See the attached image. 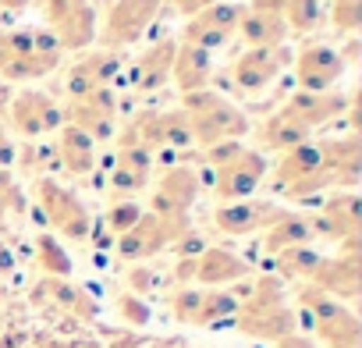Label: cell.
<instances>
[{
    "instance_id": "6da1fadb",
    "label": "cell",
    "mask_w": 362,
    "mask_h": 348,
    "mask_svg": "<svg viewBox=\"0 0 362 348\" xmlns=\"http://www.w3.org/2000/svg\"><path fill=\"white\" fill-rule=\"evenodd\" d=\"M291 327H295V320H291L288 306L281 302V291L270 281L259 284V291L242 309V330L256 334V337H288Z\"/></svg>"
},
{
    "instance_id": "7a4b0ae2",
    "label": "cell",
    "mask_w": 362,
    "mask_h": 348,
    "mask_svg": "<svg viewBox=\"0 0 362 348\" xmlns=\"http://www.w3.org/2000/svg\"><path fill=\"white\" fill-rule=\"evenodd\" d=\"M302 298L313 309V323L330 341V348H358V320L351 309H344L337 298L323 295L320 288H309Z\"/></svg>"
},
{
    "instance_id": "3957f363",
    "label": "cell",
    "mask_w": 362,
    "mask_h": 348,
    "mask_svg": "<svg viewBox=\"0 0 362 348\" xmlns=\"http://www.w3.org/2000/svg\"><path fill=\"white\" fill-rule=\"evenodd\" d=\"M177 235H181V217H156V214H149V217H139L135 228L121 235L117 253L124 260H146V256L160 253L167 242H174Z\"/></svg>"
},
{
    "instance_id": "277c9868",
    "label": "cell",
    "mask_w": 362,
    "mask_h": 348,
    "mask_svg": "<svg viewBox=\"0 0 362 348\" xmlns=\"http://www.w3.org/2000/svg\"><path fill=\"white\" fill-rule=\"evenodd\" d=\"M40 199H43V210H47L50 224H54L61 235H68V238H86L89 217H86L82 203H75L71 192H64V189H57V185L47 182V185L40 189Z\"/></svg>"
},
{
    "instance_id": "5b68a950",
    "label": "cell",
    "mask_w": 362,
    "mask_h": 348,
    "mask_svg": "<svg viewBox=\"0 0 362 348\" xmlns=\"http://www.w3.org/2000/svg\"><path fill=\"white\" fill-rule=\"evenodd\" d=\"M323 295L330 298H351L358 291V260H355V242H348V256L341 260H323L320 270L313 274Z\"/></svg>"
},
{
    "instance_id": "8992f818",
    "label": "cell",
    "mask_w": 362,
    "mask_h": 348,
    "mask_svg": "<svg viewBox=\"0 0 362 348\" xmlns=\"http://www.w3.org/2000/svg\"><path fill=\"white\" fill-rule=\"evenodd\" d=\"M245 274H249V263L228 249H203L199 256H192V277L203 284H228Z\"/></svg>"
},
{
    "instance_id": "52a82bcc",
    "label": "cell",
    "mask_w": 362,
    "mask_h": 348,
    "mask_svg": "<svg viewBox=\"0 0 362 348\" xmlns=\"http://www.w3.org/2000/svg\"><path fill=\"white\" fill-rule=\"evenodd\" d=\"M277 221H281V210H274L267 203H231V207L217 210V228L228 235H249V231H259Z\"/></svg>"
},
{
    "instance_id": "ba28073f",
    "label": "cell",
    "mask_w": 362,
    "mask_h": 348,
    "mask_svg": "<svg viewBox=\"0 0 362 348\" xmlns=\"http://www.w3.org/2000/svg\"><path fill=\"white\" fill-rule=\"evenodd\" d=\"M259 174H263V160L256 153H242L238 160H231L224 170H221V199H242L249 196L256 185H259Z\"/></svg>"
},
{
    "instance_id": "9c48e42d",
    "label": "cell",
    "mask_w": 362,
    "mask_h": 348,
    "mask_svg": "<svg viewBox=\"0 0 362 348\" xmlns=\"http://www.w3.org/2000/svg\"><path fill=\"white\" fill-rule=\"evenodd\" d=\"M337 75H341V61H337V54L316 47V50H309V54L302 57V82H305V86L323 89V86L337 82Z\"/></svg>"
},
{
    "instance_id": "30bf717a",
    "label": "cell",
    "mask_w": 362,
    "mask_h": 348,
    "mask_svg": "<svg viewBox=\"0 0 362 348\" xmlns=\"http://www.w3.org/2000/svg\"><path fill=\"white\" fill-rule=\"evenodd\" d=\"M309 235H313V228H309L305 217H288V214H281V221H277V224L270 228V235H267V249H270V253L298 249V245L309 242Z\"/></svg>"
},
{
    "instance_id": "8fae6325",
    "label": "cell",
    "mask_w": 362,
    "mask_h": 348,
    "mask_svg": "<svg viewBox=\"0 0 362 348\" xmlns=\"http://www.w3.org/2000/svg\"><path fill=\"white\" fill-rule=\"evenodd\" d=\"M277 64H281V54H274V50H252V54H245L242 64H238V82H242L245 89H259L263 82L274 79Z\"/></svg>"
},
{
    "instance_id": "7c38bea8",
    "label": "cell",
    "mask_w": 362,
    "mask_h": 348,
    "mask_svg": "<svg viewBox=\"0 0 362 348\" xmlns=\"http://www.w3.org/2000/svg\"><path fill=\"white\" fill-rule=\"evenodd\" d=\"M320 263H323V256L309 253L305 245L284 249V253L277 256V267H281V274H288V277H313V274L320 270Z\"/></svg>"
},
{
    "instance_id": "4fadbf2b",
    "label": "cell",
    "mask_w": 362,
    "mask_h": 348,
    "mask_svg": "<svg viewBox=\"0 0 362 348\" xmlns=\"http://www.w3.org/2000/svg\"><path fill=\"white\" fill-rule=\"evenodd\" d=\"M40 263L50 270V274H68L71 270V260L61 253V245L54 238H40Z\"/></svg>"
},
{
    "instance_id": "5bb4252c",
    "label": "cell",
    "mask_w": 362,
    "mask_h": 348,
    "mask_svg": "<svg viewBox=\"0 0 362 348\" xmlns=\"http://www.w3.org/2000/svg\"><path fill=\"white\" fill-rule=\"evenodd\" d=\"M139 217H142V210H139L135 203H121V207H114V210H110L107 224H110V231L124 235V231H132V228H135V221H139Z\"/></svg>"
},
{
    "instance_id": "9a60e30c",
    "label": "cell",
    "mask_w": 362,
    "mask_h": 348,
    "mask_svg": "<svg viewBox=\"0 0 362 348\" xmlns=\"http://www.w3.org/2000/svg\"><path fill=\"white\" fill-rule=\"evenodd\" d=\"M192 57H196V61H192V68L206 64V57H203V50H199V47L192 50ZM177 71H181V79H185V86H199V82L206 79V75H199V71H192V75H189V71H185V64H177Z\"/></svg>"
},
{
    "instance_id": "2e32d148",
    "label": "cell",
    "mask_w": 362,
    "mask_h": 348,
    "mask_svg": "<svg viewBox=\"0 0 362 348\" xmlns=\"http://www.w3.org/2000/svg\"><path fill=\"white\" fill-rule=\"evenodd\" d=\"M277 348H316V344H309L305 337H281Z\"/></svg>"
}]
</instances>
